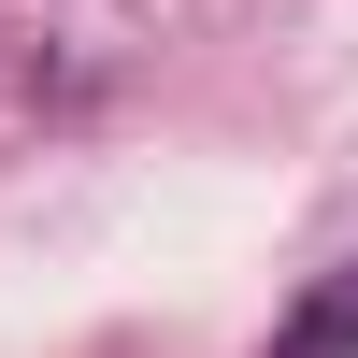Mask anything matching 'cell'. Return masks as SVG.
<instances>
[{"label": "cell", "mask_w": 358, "mask_h": 358, "mask_svg": "<svg viewBox=\"0 0 358 358\" xmlns=\"http://www.w3.org/2000/svg\"><path fill=\"white\" fill-rule=\"evenodd\" d=\"M273 358H358V273H330V287H315V301L287 315V344H273Z\"/></svg>", "instance_id": "6da1fadb"}]
</instances>
